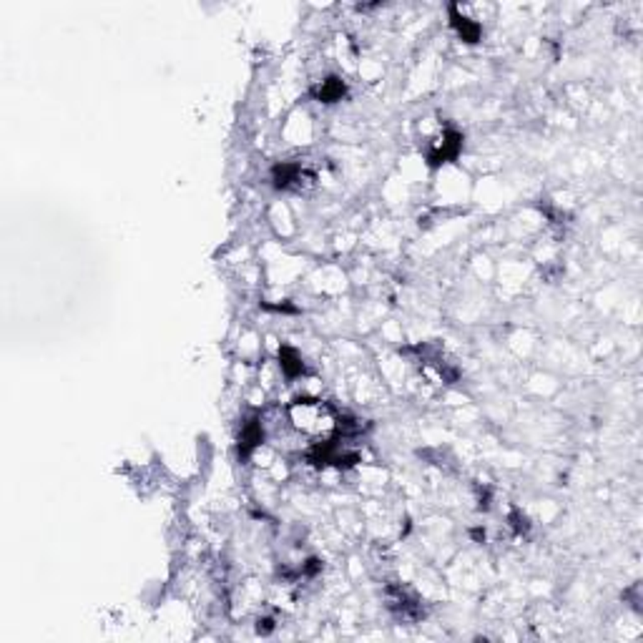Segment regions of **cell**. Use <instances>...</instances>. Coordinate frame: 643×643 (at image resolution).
<instances>
[{
	"label": "cell",
	"mask_w": 643,
	"mask_h": 643,
	"mask_svg": "<svg viewBox=\"0 0 643 643\" xmlns=\"http://www.w3.org/2000/svg\"><path fill=\"white\" fill-rule=\"evenodd\" d=\"M460 146H462V136H460V133L445 131L442 136H440L437 141L432 143V148L427 151L430 166H440V163L452 161V158L457 156V151H460Z\"/></svg>",
	"instance_id": "obj_2"
},
{
	"label": "cell",
	"mask_w": 643,
	"mask_h": 643,
	"mask_svg": "<svg viewBox=\"0 0 643 643\" xmlns=\"http://www.w3.org/2000/svg\"><path fill=\"white\" fill-rule=\"evenodd\" d=\"M345 81L340 79H327L322 81V83L314 88V96H317V101H325V103H335V101H342V96H345Z\"/></svg>",
	"instance_id": "obj_4"
},
{
	"label": "cell",
	"mask_w": 643,
	"mask_h": 643,
	"mask_svg": "<svg viewBox=\"0 0 643 643\" xmlns=\"http://www.w3.org/2000/svg\"><path fill=\"white\" fill-rule=\"evenodd\" d=\"M452 26L457 28V33H460V38L465 43H477V38H480V26L467 21V18H457L455 13H452Z\"/></svg>",
	"instance_id": "obj_6"
},
{
	"label": "cell",
	"mask_w": 643,
	"mask_h": 643,
	"mask_svg": "<svg viewBox=\"0 0 643 643\" xmlns=\"http://www.w3.org/2000/svg\"><path fill=\"white\" fill-rule=\"evenodd\" d=\"M279 360H282V370L287 377H297L304 372V362L299 360V355L292 350V347H282V350H279Z\"/></svg>",
	"instance_id": "obj_5"
},
{
	"label": "cell",
	"mask_w": 643,
	"mask_h": 643,
	"mask_svg": "<svg viewBox=\"0 0 643 643\" xmlns=\"http://www.w3.org/2000/svg\"><path fill=\"white\" fill-rule=\"evenodd\" d=\"M262 440H264L262 425L256 422V420L246 422L244 427H241V435H239V457H249L251 452H254V447L262 445Z\"/></svg>",
	"instance_id": "obj_3"
},
{
	"label": "cell",
	"mask_w": 643,
	"mask_h": 643,
	"mask_svg": "<svg viewBox=\"0 0 643 643\" xmlns=\"http://www.w3.org/2000/svg\"><path fill=\"white\" fill-rule=\"evenodd\" d=\"M289 417H292L294 427L299 432L309 435V437L327 440L330 432L337 427V417L322 400H307L299 398L289 405Z\"/></svg>",
	"instance_id": "obj_1"
}]
</instances>
